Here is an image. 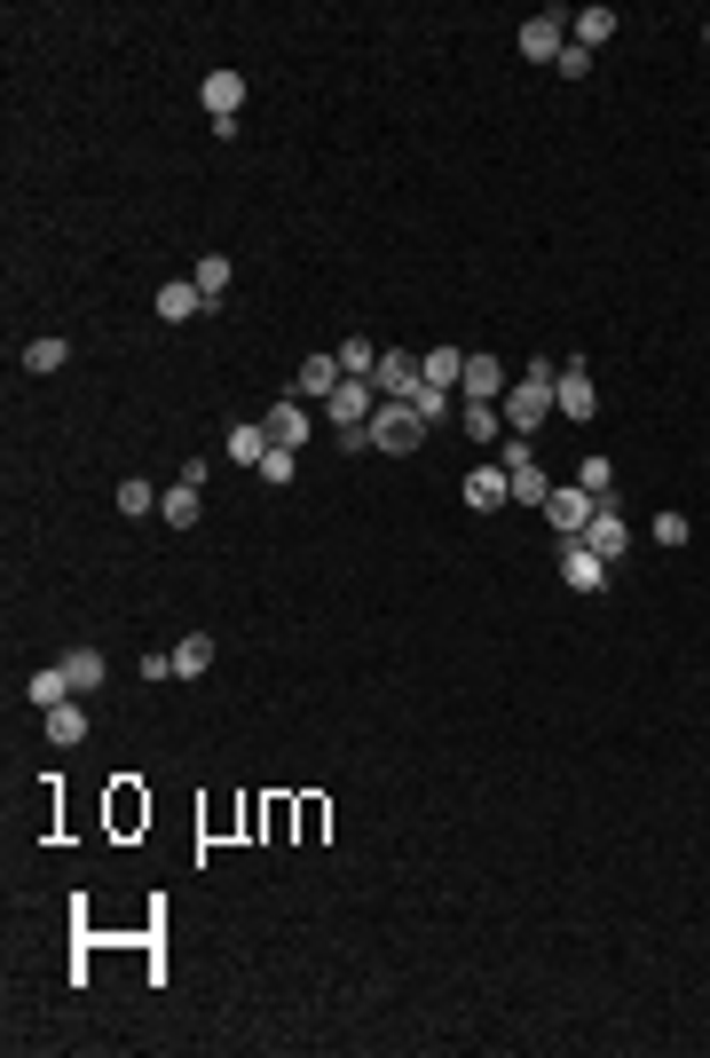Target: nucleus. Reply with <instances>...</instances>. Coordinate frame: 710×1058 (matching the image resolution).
<instances>
[{
  "label": "nucleus",
  "instance_id": "f257e3e1",
  "mask_svg": "<svg viewBox=\"0 0 710 1058\" xmlns=\"http://www.w3.org/2000/svg\"><path fill=\"white\" fill-rule=\"evenodd\" d=\"M497 467H505V482H513V498H521V506H545V498H553V482H545L538 451H529V434H505V443H497Z\"/></svg>",
  "mask_w": 710,
  "mask_h": 1058
},
{
  "label": "nucleus",
  "instance_id": "f03ea898",
  "mask_svg": "<svg viewBox=\"0 0 710 1058\" xmlns=\"http://www.w3.org/2000/svg\"><path fill=\"white\" fill-rule=\"evenodd\" d=\"M364 434H372V451H387V459H403V451H418V443H426V419H418L411 403H379Z\"/></svg>",
  "mask_w": 710,
  "mask_h": 1058
},
{
  "label": "nucleus",
  "instance_id": "7ed1b4c3",
  "mask_svg": "<svg viewBox=\"0 0 710 1058\" xmlns=\"http://www.w3.org/2000/svg\"><path fill=\"white\" fill-rule=\"evenodd\" d=\"M538 513L561 529V546H576L584 529H592V513H600V498H592V490H576V482H553V498H545Z\"/></svg>",
  "mask_w": 710,
  "mask_h": 1058
},
{
  "label": "nucleus",
  "instance_id": "20e7f679",
  "mask_svg": "<svg viewBox=\"0 0 710 1058\" xmlns=\"http://www.w3.org/2000/svg\"><path fill=\"white\" fill-rule=\"evenodd\" d=\"M324 403H332V427H339V434H355V427H372V411H379V388H372V380H339Z\"/></svg>",
  "mask_w": 710,
  "mask_h": 1058
},
{
  "label": "nucleus",
  "instance_id": "39448f33",
  "mask_svg": "<svg viewBox=\"0 0 710 1058\" xmlns=\"http://www.w3.org/2000/svg\"><path fill=\"white\" fill-rule=\"evenodd\" d=\"M372 388H379V403H411V388H418V356H411V347H379Z\"/></svg>",
  "mask_w": 710,
  "mask_h": 1058
},
{
  "label": "nucleus",
  "instance_id": "423d86ee",
  "mask_svg": "<svg viewBox=\"0 0 710 1058\" xmlns=\"http://www.w3.org/2000/svg\"><path fill=\"white\" fill-rule=\"evenodd\" d=\"M561 48H569V17H561V9H545V17L521 25V56H529V63H561Z\"/></svg>",
  "mask_w": 710,
  "mask_h": 1058
},
{
  "label": "nucleus",
  "instance_id": "0eeeda50",
  "mask_svg": "<svg viewBox=\"0 0 710 1058\" xmlns=\"http://www.w3.org/2000/svg\"><path fill=\"white\" fill-rule=\"evenodd\" d=\"M584 546H592V554H600L608 569H615V561H624V554H632V521H624V513H615V498H608V506L592 513V529H584Z\"/></svg>",
  "mask_w": 710,
  "mask_h": 1058
},
{
  "label": "nucleus",
  "instance_id": "6e6552de",
  "mask_svg": "<svg viewBox=\"0 0 710 1058\" xmlns=\"http://www.w3.org/2000/svg\"><path fill=\"white\" fill-rule=\"evenodd\" d=\"M553 411H561V419H592V411H600V395H592V372H584V364H561V380H553Z\"/></svg>",
  "mask_w": 710,
  "mask_h": 1058
},
{
  "label": "nucleus",
  "instance_id": "1a4fd4ad",
  "mask_svg": "<svg viewBox=\"0 0 710 1058\" xmlns=\"http://www.w3.org/2000/svg\"><path fill=\"white\" fill-rule=\"evenodd\" d=\"M260 427H269V443H277V451H300L316 419H308V403L293 395V403H269V419H260Z\"/></svg>",
  "mask_w": 710,
  "mask_h": 1058
},
{
  "label": "nucleus",
  "instance_id": "9d476101",
  "mask_svg": "<svg viewBox=\"0 0 710 1058\" xmlns=\"http://www.w3.org/2000/svg\"><path fill=\"white\" fill-rule=\"evenodd\" d=\"M561 577H569V592H600V585H608V561L576 538V546H561Z\"/></svg>",
  "mask_w": 710,
  "mask_h": 1058
},
{
  "label": "nucleus",
  "instance_id": "9b49d317",
  "mask_svg": "<svg viewBox=\"0 0 710 1058\" xmlns=\"http://www.w3.org/2000/svg\"><path fill=\"white\" fill-rule=\"evenodd\" d=\"M206 119H237V104H245V71H206Z\"/></svg>",
  "mask_w": 710,
  "mask_h": 1058
},
{
  "label": "nucleus",
  "instance_id": "f8f14e48",
  "mask_svg": "<svg viewBox=\"0 0 710 1058\" xmlns=\"http://www.w3.org/2000/svg\"><path fill=\"white\" fill-rule=\"evenodd\" d=\"M418 380L451 395V388H466V356H458V347H426V356H418Z\"/></svg>",
  "mask_w": 710,
  "mask_h": 1058
},
{
  "label": "nucleus",
  "instance_id": "ddd939ff",
  "mask_svg": "<svg viewBox=\"0 0 710 1058\" xmlns=\"http://www.w3.org/2000/svg\"><path fill=\"white\" fill-rule=\"evenodd\" d=\"M24 695H32V712H56V703H71L79 687H71V672H63V656H56L48 672H32V679H24Z\"/></svg>",
  "mask_w": 710,
  "mask_h": 1058
},
{
  "label": "nucleus",
  "instance_id": "4468645a",
  "mask_svg": "<svg viewBox=\"0 0 710 1058\" xmlns=\"http://www.w3.org/2000/svg\"><path fill=\"white\" fill-rule=\"evenodd\" d=\"M347 372H339V356H324V347H316V356H300V380H293V395L308 403V395H332Z\"/></svg>",
  "mask_w": 710,
  "mask_h": 1058
},
{
  "label": "nucleus",
  "instance_id": "2eb2a0df",
  "mask_svg": "<svg viewBox=\"0 0 710 1058\" xmlns=\"http://www.w3.org/2000/svg\"><path fill=\"white\" fill-rule=\"evenodd\" d=\"M505 498H513L505 467H474V474H466V506H474V513H497Z\"/></svg>",
  "mask_w": 710,
  "mask_h": 1058
},
{
  "label": "nucleus",
  "instance_id": "dca6fc26",
  "mask_svg": "<svg viewBox=\"0 0 710 1058\" xmlns=\"http://www.w3.org/2000/svg\"><path fill=\"white\" fill-rule=\"evenodd\" d=\"M206 308V293L190 285V277H174V285H158V324H190Z\"/></svg>",
  "mask_w": 710,
  "mask_h": 1058
},
{
  "label": "nucleus",
  "instance_id": "f3484780",
  "mask_svg": "<svg viewBox=\"0 0 710 1058\" xmlns=\"http://www.w3.org/2000/svg\"><path fill=\"white\" fill-rule=\"evenodd\" d=\"M505 395V364L497 356H466V403H497Z\"/></svg>",
  "mask_w": 710,
  "mask_h": 1058
},
{
  "label": "nucleus",
  "instance_id": "a211bd4d",
  "mask_svg": "<svg viewBox=\"0 0 710 1058\" xmlns=\"http://www.w3.org/2000/svg\"><path fill=\"white\" fill-rule=\"evenodd\" d=\"M40 719H48V743H56V751L87 743V712H79V695H71V703H56V712H40Z\"/></svg>",
  "mask_w": 710,
  "mask_h": 1058
},
{
  "label": "nucleus",
  "instance_id": "6ab92c4d",
  "mask_svg": "<svg viewBox=\"0 0 710 1058\" xmlns=\"http://www.w3.org/2000/svg\"><path fill=\"white\" fill-rule=\"evenodd\" d=\"M615 25H624V17H615V9H584V17H569V40L592 56L600 40H615Z\"/></svg>",
  "mask_w": 710,
  "mask_h": 1058
},
{
  "label": "nucleus",
  "instance_id": "aec40b11",
  "mask_svg": "<svg viewBox=\"0 0 710 1058\" xmlns=\"http://www.w3.org/2000/svg\"><path fill=\"white\" fill-rule=\"evenodd\" d=\"M166 656H174V679H206V664H214V640H206V633H190V640H174Z\"/></svg>",
  "mask_w": 710,
  "mask_h": 1058
},
{
  "label": "nucleus",
  "instance_id": "412c9836",
  "mask_svg": "<svg viewBox=\"0 0 710 1058\" xmlns=\"http://www.w3.org/2000/svg\"><path fill=\"white\" fill-rule=\"evenodd\" d=\"M71 364V340H24V372L32 380H48V372H63Z\"/></svg>",
  "mask_w": 710,
  "mask_h": 1058
},
{
  "label": "nucleus",
  "instance_id": "4be33fe9",
  "mask_svg": "<svg viewBox=\"0 0 710 1058\" xmlns=\"http://www.w3.org/2000/svg\"><path fill=\"white\" fill-rule=\"evenodd\" d=\"M158 521H166V529H198V490H190V482H174V490L158 498Z\"/></svg>",
  "mask_w": 710,
  "mask_h": 1058
},
{
  "label": "nucleus",
  "instance_id": "5701e85b",
  "mask_svg": "<svg viewBox=\"0 0 710 1058\" xmlns=\"http://www.w3.org/2000/svg\"><path fill=\"white\" fill-rule=\"evenodd\" d=\"M63 672H71V687H79V695H96V687L111 679V664H103L96 648H71V656H63Z\"/></svg>",
  "mask_w": 710,
  "mask_h": 1058
},
{
  "label": "nucleus",
  "instance_id": "b1692460",
  "mask_svg": "<svg viewBox=\"0 0 710 1058\" xmlns=\"http://www.w3.org/2000/svg\"><path fill=\"white\" fill-rule=\"evenodd\" d=\"M229 277H237V270H229V253H206V261H198V270H190V285L206 293V308H214V301L229 293Z\"/></svg>",
  "mask_w": 710,
  "mask_h": 1058
},
{
  "label": "nucleus",
  "instance_id": "393cba45",
  "mask_svg": "<svg viewBox=\"0 0 710 1058\" xmlns=\"http://www.w3.org/2000/svg\"><path fill=\"white\" fill-rule=\"evenodd\" d=\"M458 427L474 434V443H505V419H497V403H466V411H458Z\"/></svg>",
  "mask_w": 710,
  "mask_h": 1058
},
{
  "label": "nucleus",
  "instance_id": "a878e982",
  "mask_svg": "<svg viewBox=\"0 0 710 1058\" xmlns=\"http://www.w3.org/2000/svg\"><path fill=\"white\" fill-rule=\"evenodd\" d=\"M229 459H237V467H260V459H269V427H229Z\"/></svg>",
  "mask_w": 710,
  "mask_h": 1058
},
{
  "label": "nucleus",
  "instance_id": "bb28decb",
  "mask_svg": "<svg viewBox=\"0 0 710 1058\" xmlns=\"http://www.w3.org/2000/svg\"><path fill=\"white\" fill-rule=\"evenodd\" d=\"M648 538H655V546H687V538H694V521H687L679 506H663V513L648 521Z\"/></svg>",
  "mask_w": 710,
  "mask_h": 1058
},
{
  "label": "nucleus",
  "instance_id": "cd10ccee",
  "mask_svg": "<svg viewBox=\"0 0 710 1058\" xmlns=\"http://www.w3.org/2000/svg\"><path fill=\"white\" fill-rule=\"evenodd\" d=\"M372 364H379L372 340H339V372H347V380H372Z\"/></svg>",
  "mask_w": 710,
  "mask_h": 1058
},
{
  "label": "nucleus",
  "instance_id": "c85d7f7f",
  "mask_svg": "<svg viewBox=\"0 0 710 1058\" xmlns=\"http://www.w3.org/2000/svg\"><path fill=\"white\" fill-rule=\"evenodd\" d=\"M576 490H592V498L608 506V498H615V467H608V459H584V467H576Z\"/></svg>",
  "mask_w": 710,
  "mask_h": 1058
},
{
  "label": "nucleus",
  "instance_id": "c756f323",
  "mask_svg": "<svg viewBox=\"0 0 710 1058\" xmlns=\"http://www.w3.org/2000/svg\"><path fill=\"white\" fill-rule=\"evenodd\" d=\"M411 411H418L426 427H442V419H451V395H442V388H426V380H418V388H411Z\"/></svg>",
  "mask_w": 710,
  "mask_h": 1058
},
{
  "label": "nucleus",
  "instance_id": "7c9ffc66",
  "mask_svg": "<svg viewBox=\"0 0 710 1058\" xmlns=\"http://www.w3.org/2000/svg\"><path fill=\"white\" fill-rule=\"evenodd\" d=\"M293 474H300V451H277V443H269V459H260V482H269V490H285Z\"/></svg>",
  "mask_w": 710,
  "mask_h": 1058
},
{
  "label": "nucleus",
  "instance_id": "2f4dec72",
  "mask_svg": "<svg viewBox=\"0 0 710 1058\" xmlns=\"http://www.w3.org/2000/svg\"><path fill=\"white\" fill-rule=\"evenodd\" d=\"M119 513H158V490L150 482H119Z\"/></svg>",
  "mask_w": 710,
  "mask_h": 1058
},
{
  "label": "nucleus",
  "instance_id": "473e14b6",
  "mask_svg": "<svg viewBox=\"0 0 710 1058\" xmlns=\"http://www.w3.org/2000/svg\"><path fill=\"white\" fill-rule=\"evenodd\" d=\"M553 71H561V79H584V71H592V56H584V48H576V40H569V48H561V63H553Z\"/></svg>",
  "mask_w": 710,
  "mask_h": 1058
},
{
  "label": "nucleus",
  "instance_id": "72a5a7b5",
  "mask_svg": "<svg viewBox=\"0 0 710 1058\" xmlns=\"http://www.w3.org/2000/svg\"><path fill=\"white\" fill-rule=\"evenodd\" d=\"M702 40H710V25H702Z\"/></svg>",
  "mask_w": 710,
  "mask_h": 1058
}]
</instances>
